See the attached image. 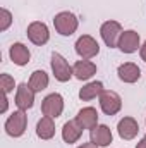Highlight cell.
<instances>
[{
	"instance_id": "cell-9",
	"label": "cell",
	"mask_w": 146,
	"mask_h": 148,
	"mask_svg": "<svg viewBox=\"0 0 146 148\" xmlns=\"http://www.w3.org/2000/svg\"><path fill=\"white\" fill-rule=\"evenodd\" d=\"M141 38L139 33L134 31V29H127V31H122L120 40H119V50L122 53H134L138 48H141Z\"/></svg>"
},
{
	"instance_id": "cell-12",
	"label": "cell",
	"mask_w": 146,
	"mask_h": 148,
	"mask_svg": "<svg viewBox=\"0 0 146 148\" xmlns=\"http://www.w3.org/2000/svg\"><path fill=\"white\" fill-rule=\"evenodd\" d=\"M9 57H10V60H12L16 66L23 67V66H26V64L29 62L31 52H29V48H28L24 43L17 41V43H12V45H10V48H9Z\"/></svg>"
},
{
	"instance_id": "cell-25",
	"label": "cell",
	"mask_w": 146,
	"mask_h": 148,
	"mask_svg": "<svg viewBox=\"0 0 146 148\" xmlns=\"http://www.w3.org/2000/svg\"><path fill=\"white\" fill-rule=\"evenodd\" d=\"M136 148H146V134L141 138V140H139V143L136 145Z\"/></svg>"
},
{
	"instance_id": "cell-13",
	"label": "cell",
	"mask_w": 146,
	"mask_h": 148,
	"mask_svg": "<svg viewBox=\"0 0 146 148\" xmlns=\"http://www.w3.org/2000/svg\"><path fill=\"white\" fill-rule=\"evenodd\" d=\"M112 138V131L107 124H98L89 131V141H93L96 147H108Z\"/></svg>"
},
{
	"instance_id": "cell-1",
	"label": "cell",
	"mask_w": 146,
	"mask_h": 148,
	"mask_svg": "<svg viewBox=\"0 0 146 148\" xmlns=\"http://www.w3.org/2000/svg\"><path fill=\"white\" fill-rule=\"evenodd\" d=\"M53 26L55 31L62 36H71L76 33L77 26H79V19L76 17V14L69 12V10H62L53 17Z\"/></svg>"
},
{
	"instance_id": "cell-24",
	"label": "cell",
	"mask_w": 146,
	"mask_h": 148,
	"mask_svg": "<svg viewBox=\"0 0 146 148\" xmlns=\"http://www.w3.org/2000/svg\"><path fill=\"white\" fill-rule=\"evenodd\" d=\"M77 148H100V147H96L93 141H89V143H83L81 147H77Z\"/></svg>"
},
{
	"instance_id": "cell-15",
	"label": "cell",
	"mask_w": 146,
	"mask_h": 148,
	"mask_svg": "<svg viewBox=\"0 0 146 148\" xmlns=\"http://www.w3.org/2000/svg\"><path fill=\"white\" fill-rule=\"evenodd\" d=\"M72 73H74V77L79 79V81H88L91 79L95 74H96V64L91 62V60H77L76 64L72 66Z\"/></svg>"
},
{
	"instance_id": "cell-19",
	"label": "cell",
	"mask_w": 146,
	"mask_h": 148,
	"mask_svg": "<svg viewBox=\"0 0 146 148\" xmlns=\"http://www.w3.org/2000/svg\"><path fill=\"white\" fill-rule=\"evenodd\" d=\"M103 83L102 81H91L88 84H84L81 90H79V98L83 102H89V100H95L96 97H100L103 93Z\"/></svg>"
},
{
	"instance_id": "cell-7",
	"label": "cell",
	"mask_w": 146,
	"mask_h": 148,
	"mask_svg": "<svg viewBox=\"0 0 146 148\" xmlns=\"http://www.w3.org/2000/svg\"><path fill=\"white\" fill-rule=\"evenodd\" d=\"M41 112L43 115H48V117H60L62 112H64V97L60 93H50L43 98L41 102Z\"/></svg>"
},
{
	"instance_id": "cell-22",
	"label": "cell",
	"mask_w": 146,
	"mask_h": 148,
	"mask_svg": "<svg viewBox=\"0 0 146 148\" xmlns=\"http://www.w3.org/2000/svg\"><path fill=\"white\" fill-rule=\"evenodd\" d=\"M12 24V14L7 9H0V31L9 29V26Z\"/></svg>"
},
{
	"instance_id": "cell-23",
	"label": "cell",
	"mask_w": 146,
	"mask_h": 148,
	"mask_svg": "<svg viewBox=\"0 0 146 148\" xmlns=\"http://www.w3.org/2000/svg\"><path fill=\"white\" fill-rule=\"evenodd\" d=\"M139 55H141V59L146 62V41L141 45V48H139Z\"/></svg>"
},
{
	"instance_id": "cell-8",
	"label": "cell",
	"mask_w": 146,
	"mask_h": 148,
	"mask_svg": "<svg viewBox=\"0 0 146 148\" xmlns=\"http://www.w3.org/2000/svg\"><path fill=\"white\" fill-rule=\"evenodd\" d=\"M35 95L36 91L29 86V83H21L16 88V105L19 110H28L35 105Z\"/></svg>"
},
{
	"instance_id": "cell-16",
	"label": "cell",
	"mask_w": 146,
	"mask_h": 148,
	"mask_svg": "<svg viewBox=\"0 0 146 148\" xmlns=\"http://www.w3.org/2000/svg\"><path fill=\"white\" fill-rule=\"evenodd\" d=\"M76 121L79 122V126L83 129H93L95 126H98V112L95 107H84L77 112Z\"/></svg>"
},
{
	"instance_id": "cell-6",
	"label": "cell",
	"mask_w": 146,
	"mask_h": 148,
	"mask_svg": "<svg viewBox=\"0 0 146 148\" xmlns=\"http://www.w3.org/2000/svg\"><path fill=\"white\" fill-rule=\"evenodd\" d=\"M98 98H100V109L107 115H115L122 109V98H120V95L117 91L103 90V93Z\"/></svg>"
},
{
	"instance_id": "cell-3",
	"label": "cell",
	"mask_w": 146,
	"mask_h": 148,
	"mask_svg": "<svg viewBox=\"0 0 146 148\" xmlns=\"http://www.w3.org/2000/svg\"><path fill=\"white\" fill-rule=\"evenodd\" d=\"M50 66H52V73L55 76V79L60 81V83H67V81L74 76L72 67L69 66V62L65 60V57L60 55L59 52H53V53H52V62H50Z\"/></svg>"
},
{
	"instance_id": "cell-5",
	"label": "cell",
	"mask_w": 146,
	"mask_h": 148,
	"mask_svg": "<svg viewBox=\"0 0 146 148\" xmlns=\"http://www.w3.org/2000/svg\"><path fill=\"white\" fill-rule=\"evenodd\" d=\"M100 35H102V40L105 41V45L108 48H115L119 45V40H120V35H122V26L119 21H105L100 28Z\"/></svg>"
},
{
	"instance_id": "cell-18",
	"label": "cell",
	"mask_w": 146,
	"mask_h": 148,
	"mask_svg": "<svg viewBox=\"0 0 146 148\" xmlns=\"http://www.w3.org/2000/svg\"><path fill=\"white\" fill-rule=\"evenodd\" d=\"M36 136L41 140H52L55 136V122L53 117L43 115L36 124Z\"/></svg>"
},
{
	"instance_id": "cell-21",
	"label": "cell",
	"mask_w": 146,
	"mask_h": 148,
	"mask_svg": "<svg viewBox=\"0 0 146 148\" xmlns=\"http://www.w3.org/2000/svg\"><path fill=\"white\" fill-rule=\"evenodd\" d=\"M0 88L3 90V95H9L10 91H14V88H16V81H14V77L10 76V74L3 73L0 76Z\"/></svg>"
},
{
	"instance_id": "cell-10",
	"label": "cell",
	"mask_w": 146,
	"mask_h": 148,
	"mask_svg": "<svg viewBox=\"0 0 146 148\" xmlns=\"http://www.w3.org/2000/svg\"><path fill=\"white\" fill-rule=\"evenodd\" d=\"M28 38H29V41L31 43H35L38 47H41V45H45L48 40H50V31H48V26L45 24V23H41V21H35V23H31L29 26H28Z\"/></svg>"
},
{
	"instance_id": "cell-11",
	"label": "cell",
	"mask_w": 146,
	"mask_h": 148,
	"mask_svg": "<svg viewBox=\"0 0 146 148\" xmlns=\"http://www.w3.org/2000/svg\"><path fill=\"white\" fill-rule=\"evenodd\" d=\"M117 131H119V136L126 141H131L138 136L139 133V124L134 117H124L119 121L117 124Z\"/></svg>"
},
{
	"instance_id": "cell-17",
	"label": "cell",
	"mask_w": 146,
	"mask_h": 148,
	"mask_svg": "<svg viewBox=\"0 0 146 148\" xmlns=\"http://www.w3.org/2000/svg\"><path fill=\"white\" fill-rule=\"evenodd\" d=\"M83 127L79 126V122L72 119V121H67L65 124H64V127H62V140L67 143V145H72L76 141H79L81 140V136H83Z\"/></svg>"
},
{
	"instance_id": "cell-14",
	"label": "cell",
	"mask_w": 146,
	"mask_h": 148,
	"mask_svg": "<svg viewBox=\"0 0 146 148\" xmlns=\"http://www.w3.org/2000/svg\"><path fill=\"white\" fill-rule=\"evenodd\" d=\"M117 74H119V79H120L122 83L132 84V83L139 81V77H141V69H139L134 62H124V64L119 66Z\"/></svg>"
},
{
	"instance_id": "cell-2",
	"label": "cell",
	"mask_w": 146,
	"mask_h": 148,
	"mask_svg": "<svg viewBox=\"0 0 146 148\" xmlns=\"http://www.w3.org/2000/svg\"><path fill=\"white\" fill-rule=\"evenodd\" d=\"M5 133L12 138H21L26 133L28 127V115L24 110H16L9 115V119L5 121Z\"/></svg>"
},
{
	"instance_id": "cell-20",
	"label": "cell",
	"mask_w": 146,
	"mask_h": 148,
	"mask_svg": "<svg viewBox=\"0 0 146 148\" xmlns=\"http://www.w3.org/2000/svg\"><path fill=\"white\" fill-rule=\"evenodd\" d=\"M48 74L45 73V71H41V69H38L35 73L31 74V77H29V86L36 91V93H41L43 90H46L48 88Z\"/></svg>"
},
{
	"instance_id": "cell-4",
	"label": "cell",
	"mask_w": 146,
	"mask_h": 148,
	"mask_svg": "<svg viewBox=\"0 0 146 148\" xmlns=\"http://www.w3.org/2000/svg\"><path fill=\"white\" fill-rule=\"evenodd\" d=\"M74 47H76V53H77L81 59H84V60H89V59H93V57H96V55L100 53V45H98V41L93 36H89V35L79 36Z\"/></svg>"
}]
</instances>
